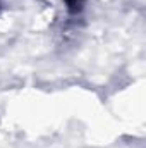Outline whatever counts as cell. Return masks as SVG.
I'll use <instances>...</instances> for the list:
<instances>
[{"label": "cell", "mask_w": 146, "mask_h": 148, "mask_svg": "<svg viewBox=\"0 0 146 148\" xmlns=\"http://www.w3.org/2000/svg\"><path fill=\"white\" fill-rule=\"evenodd\" d=\"M65 5H67V10L71 14H77L83 10V5H84V0H64Z\"/></svg>", "instance_id": "cell-1"}]
</instances>
